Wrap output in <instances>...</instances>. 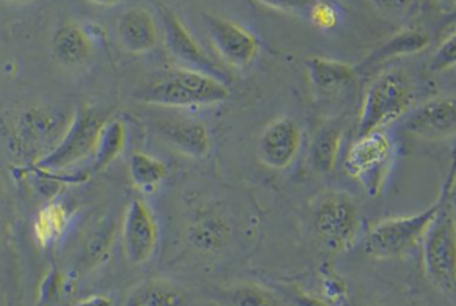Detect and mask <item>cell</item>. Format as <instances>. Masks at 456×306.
I'll return each instance as SVG.
<instances>
[{
    "instance_id": "obj_1",
    "label": "cell",
    "mask_w": 456,
    "mask_h": 306,
    "mask_svg": "<svg viewBox=\"0 0 456 306\" xmlns=\"http://www.w3.org/2000/svg\"><path fill=\"white\" fill-rule=\"evenodd\" d=\"M224 80L209 74L176 67L148 79L135 90L134 98L150 106L195 109L217 106L230 100Z\"/></svg>"
},
{
    "instance_id": "obj_2",
    "label": "cell",
    "mask_w": 456,
    "mask_h": 306,
    "mask_svg": "<svg viewBox=\"0 0 456 306\" xmlns=\"http://www.w3.org/2000/svg\"><path fill=\"white\" fill-rule=\"evenodd\" d=\"M441 200L436 219L423 236V262L429 281L452 295L456 287L455 172L445 181Z\"/></svg>"
},
{
    "instance_id": "obj_3",
    "label": "cell",
    "mask_w": 456,
    "mask_h": 306,
    "mask_svg": "<svg viewBox=\"0 0 456 306\" xmlns=\"http://www.w3.org/2000/svg\"><path fill=\"white\" fill-rule=\"evenodd\" d=\"M109 118L110 112L101 107H79L71 117L57 147L37 160L34 165L46 173H54L79 164L88 156H94L101 129Z\"/></svg>"
},
{
    "instance_id": "obj_4",
    "label": "cell",
    "mask_w": 456,
    "mask_h": 306,
    "mask_svg": "<svg viewBox=\"0 0 456 306\" xmlns=\"http://www.w3.org/2000/svg\"><path fill=\"white\" fill-rule=\"evenodd\" d=\"M411 85L398 69H386L370 82L359 115L357 137H362L400 118L410 106Z\"/></svg>"
},
{
    "instance_id": "obj_5",
    "label": "cell",
    "mask_w": 456,
    "mask_h": 306,
    "mask_svg": "<svg viewBox=\"0 0 456 306\" xmlns=\"http://www.w3.org/2000/svg\"><path fill=\"white\" fill-rule=\"evenodd\" d=\"M443 200L423 209L422 213L406 217L386 219L370 230L365 239V250L376 260H390L408 252L411 246L423 239L429 225L436 219Z\"/></svg>"
},
{
    "instance_id": "obj_6",
    "label": "cell",
    "mask_w": 456,
    "mask_h": 306,
    "mask_svg": "<svg viewBox=\"0 0 456 306\" xmlns=\"http://www.w3.org/2000/svg\"><path fill=\"white\" fill-rule=\"evenodd\" d=\"M362 227L356 201L345 192H330L318 201L314 228L324 246L343 252L356 242Z\"/></svg>"
},
{
    "instance_id": "obj_7",
    "label": "cell",
    "mask_w": 456,
    "mask_h": 306,
    "mask_svg": "<svg viewBox=\"0 0 456 306\" xmlns=\"http://www.w3.org/2000/svg\"><path fill=\"white\" fill-rule=\"evenodd\" d=\"M392 157L394 145L389 135L383 131H375L357 137L346 154L345 170L367 190L370 197H378L387 180Z\"/></svg>"
},
{
    "instance_id": "obj_8",
    "label": "cell",
    "mask_w": 456,
    "mask_h": 306,
    "mask_svg": "<svg viewBox=\"0 0 456 306\" xmlns=\"http://www.w3.org/2000/svg\"><path fill=\"white\" fill-rule=\"evenodd\" d=\"M71 117L49 107L24 110L14 123V141L20 153L34 156L35 162L53 151L67 131Z\"/></svg>"
},
{
    "instance_id": "obj_9",
    "label": "cell",
    "mask_w": 456,
    "mask_h": 306,
    "mask_svg": "<svg viewBox=\"0 0 456 306\" xmlns=\"http://www.w3.org/2000/svg\"><path fill=\"white\" fill-rule=\"evenodd\" d=\"M161 16L164 46L168 57L176 63V67L209 74L225 82V73L216 65L208 53L203 51V47L195 40L194 35L189 32L188 27L184 26L180 16L167 7L161 8Z\"/></svg>"
},
{
    "instance_id": "obj_10",
    "label": "cell",
    "mask_w": 456,
    "mask_h": 306,
    "mask_svg": "<svg viewBox=\"0 0 456 306\" xmlns=\"http://www.w3.org/2000/svg\"><path fill=\"white\" fill-rule=\"evenodd\" d=\"M207 30L219 59L228 67L244 69L258 57V38L235 20L209 16Z\"/></svg>"
},
{
    "instance_id": "obj_11",
    "label": "cell",
    "mask_w": 456,
    "mask_h": 306,
    "mask_svg": "<svg viewBox=\"0 0 456 306\" xmlns=\"http://www.w3.org/2000/svg\"><path fill=\"white\" fill-rule=\"evenodd\" d=\"M121 236L123 250L131 264L139 266L153 256L159 239V230L155 213L148 206L147 201L142 198L129 201L121 227Z\"/></svg>"
},
{
    "instance_id": "obj_12",
    "label": "cell",
    "mask_w": 456,
    "mask_h": 306,
    "mask_svg": "<svg viewBox=\"0 0 456 306\" xmlns=\"http://www.w3.org/2000/svg\"><path fill=\"white\" fill-rule=\"evenodd\" d=\"M301 141V127L293 118H277L265 127L258 139V157L269 170L282 172L295 162Z\"/></svg>"
},
{
    "instance_id": "obj_13",
    "label": "cell",
    "mask_w": 456,
    "mask_h": 306,
    "mask_svg": "<svg viewBox=\"0 0 456 306\" xmlns=\"http://www.w3.org/2000/svg\"><path fill=\"white\" fill-rule=\"evenodd\" d=\"M403 129L414 137L427 141H443L453 137L456 129L455 98L444 96L417 107L406 115Z\"/></svg>"
},
{
    "instance_id": "obj_14",
    "label": "cell",
    "mask_w": 456,
    "mask_h": 306,
    "mask_svg": "<svg viewBox=\"0 0 456 306\" xmlns=\"http://www.w3.org/2000/svg\"><path fill=\"white\" fill-rule=\"evenodd\" d=\"M117 36L125 51L131 53H148L155 51L161 32L153 14L143 7H129L117 20Z\"/></svg>"
},
{
    "instance_id": "obj_15",
    "label": "cell",
    "mask_w": 456,
    "mask_h": 306,
    "mask_svg": "<svg viewBox=\"0 0 456 306\" xmlns=\"http://www.w3.org/2000/svg\"><path fill=\"white\" fill-rule=\"evenodd\" d=\"M158 133H161L170 147L186 157L203 159L211 151L208 129L200 121H162L158 125Z\"/></svg>"
},
{
    "instance_id": "obj_16",
    "label": "cell",
    "mask_w": 456,
    "mask_h": 306,
    "mask_svg": "<svg viewBox=\"0 0 456 306\" xmlns=\"http://www.w3.org/2000/svg\"><path fill=\"white\" fill-rule=\"evenodd\" d=\"M55 60L65 68H81L94 59V41L77 22H65L53 36Z\"/></svg>"
},
{
    "instance_id": "obj_17",
    "label": "cell",
    "mask_w": 456,
    "mask_h": 306,
    "mask_svg": "<svg viewBox=\"0 0 456 306\" xmlns=\"http://www.w3.org/2000/svg\"><path fill=\"white\" fill-rule=\"evenodd\" d=\"M428 46V35L422 30H417V28H406L398 34L392 35L389 40L384 41L383 44L373 51L369 59L363 61L359 71L375 69L389 60H395V59L408 57V55H416V53L423 52Z\"/></svg>"
},
{
    "instance_id": "obj_18",
    "label": "cell",
    "mask_w": 456,
    "mask_h": 306,
    "mask_svg": "<svg viewBox=\"0 0 456 306\" xmlns=\"http://www.w3.org/2000/svg\"><path fill=\"white\" fill-rule=\"evenodd\" d=\"M183 287L166 278H147L129 293L126 306H186Z\"/></svg>"
},
{
    "instance_id": "obj_19",
    "label": "cell",
    "mask_w": 456,
    "mask_h": 306,
    "mask_svg": "<svg viewBox=\"0 0 456 306\" xmlns=\"http://www.w3.org/2000/svg\"><path fill=\"white\" fill-rule=\"evenodd\" d=\"M343 123L340 120L326 121L316 129L310 145V162L316 172L330 173L336 168L342 147Z\"/></svg>"
},
{
    "instance_id": "obj_20",
    "label": "cell",
    "mask_w": 456,
    "mask_h": 306,
    "mask_svg": "<svg viewBox=\"0 0 456 306\" xmlns=\"http://www.w3.org/2000/svg\"><path fill=\"white\" fill-rule=\"evenodd\" d=\"M305 71L312 85L320 92L342 90L356 79V69L345 61L312 57L305 60Z\"/></svg>"
},
{
    "instance_id": "obj_21",
    "label": "cell",
    "mask_w": 456,
    "mask_h": 306,
    "mask_svg": "<svg viewBox=\"0 0 456 306\" xmlns=\"http://www.w3.org/2000/svg\"><path fill=\"white\" fill-rule=\"evenodd\" d=\"M126 126L120 118L110 117L101 129L94 153V170L102 172L120 157L126 147Z\"/></svg>"
},
{
    "instance_id": "obj_22",
    "label": "cell",
    "mask_w": 456,
    "mask_h": 306,
    "mask_svg": "<svg viewBox=\"0 0 456 306\" xmlns=\"http://www.w3.org/2000/svg\"><path fill=\"white\" fill-rule=\"evenodd\" d=\"M68 223V207L61 201H51L37 213L34 223L35 239L41 246H51L67 231Z\"/></svg>"
},
{
    "instance_id": "obj_23",
    "label": "cell",
    "mask_w": 456,
    "mask_h": 306,
    "mask_svg": "<svg viewBox=\"0 0 456 306\" xmlns=\"http://www.w3.org/2000/svg\"><path fill=\"white\" fill-rule=\"evenodd\" d=\"M133 186L143 193H153L167 176V165L147 153L131 154L128 162Z\"/></svg>"
},
{
    "instance_id": "obj_24",
    "label": "cell",
    "mask_w": 456,
    "mask_h": 306,
    "mask_svg": "<svg viewBox=\"0 0 456 306\" xmlns=\"http://www.w3.org/2000/svg\"><path fill=\"white\" fill-rule=\"evenodd\" d=\"M228 238H230V228L227 221H224L221 217L213 213L195 220L194 225L189 231V239L192 242V246L207 254L217 252L227 244Z\"/></svg>"
},
{
    "instance_id": "obj_25",
    "label": "cell",
    "mask_w": 456,
    "mask_h": 306,
    "mask_svg": "<svg viewBox=\"0 0 456 306\" xmlns=\"http://www.w3.org/2000/svg\"><path fill=\"white\" fill-rule=\"evenodd\" d=\"M67 291V278L57 266L47 270L38 287L37 306H61Z\"/></svg>"
},
{
    "instance_id": "obj_26",
    "label": "cell",
    "mask_w": 456,
    "mask_h": 306,
    "mask_svg": "<svg viewBox=\"0 0 456 306\" xmlns=\"http://www.w3.org/2000/svg\"><path fill=\"white\" fill-rule=\"evenodd\" d=\"M322 293L330 306H349L348 285L329 264L322 267Z\"/></svg>"
},
{
    "instance_id": "obj_27",
    "label": "cell",
    "mask_w": 456,
    "mask_h": 306,
    "mask_svg": "<svg viewBox=\"0 0 456 306\" xmlns=\"http://www.w3.org/2000/svg\"><path fill=\"white\" fill-rule=\"evenodd\" d=\"M232 306H282L273 294L256 285H240L230 293Z\"/></svg>"
},
{
    "instance_id": "obj_28",
    "label": "cell",
    "mask_w": 456,
    "mask_h": 306,
    "mask_svg": "<svg viewBox=\"0 0 456 306\" xmlns=\"http://www.w3.org/2000/svg\"><path fill=\"white\" fill-rule=\"evenodd\" d=\"M456 63V38L455 32L450 34L443 44H439L431 60H429L428 69L431 73H444L447 69L455 68Z\"/></svg>"
},
{
    "instance_id": "obj_29",
    "label": "cell",
    "mask_w": 456,
    "mask_h": 306,
    "mask_svg": "<svg viewBox=\"0 0 456 306\" xmlns=\"http://www.w3.org/2000/svg\"><path fill=\"white\" fill-rule=\"evenodd\" d=\"M307 14H309L310 20L314 22V26L322 28V30L334 28L338 24V12L329 2L316 0Z\"/></svg>"
},
{
    "instance_id": "obj_30",
    "label": "cell",
    "mask_w": 456,
    "mask_h": 306,
    "mask_svg": "<svg viewBox=\"0 0 456 306\" xmlns=\"http://www.w3.org/2000/svg\"><path fill=\"white\" fill-rule=\"evenodd\" d=\"M265 7L274 8L283 13L307 14L316 0H258Z\"/></svg>"
},
{
    "instance_id": "obj_31",
    "label": "cell",
    "mask_w": 456,
    "mask_h": 306,
    "mask_svg": "<svg viewBox=\"0 0 456 306\" xmlns=\"http://www.w3.org/2000/svg\"><path fill=\"white\" fill-rule=\"evenodd\" d=\"M110 240H112V236L109 233V230H102L101 233H94V238L87 244L88 258L94 260V262H98L104 254H108Z\"/></svg>"
},
{
    "instance_id": "obj_32",
    "label": "cell",
    "mask_w": 456,
    "mask_h": 306,
    "mask_svg": "<svg viewBox=\"0 0 456 306\" xmlns=\"http://www.w3.org/2000/svg\"><path fill=\"white\" fill-rule=\"evenodd\" d=\"M376 10L381 13L390 14V16H403L408 13L412 0H370Z\"/></svg>"
},
{
    "instance_id": "obj_33",
    "label": "cell",
    "mask_w": 456,
    "mask_h": 306,
    "mask_svg": "<svg viewBox=\"0 0 456 306\" xmlns=\"http://www.w3.org/2000/svg\"><path fill=\"white\" fill-rule=\"evenodd\" d=\"M289 295L296 306H330L328 302L314 297V295L304 293V291H291Z\"/></svg>"
},
{
    "instance_id": "obj_34",
    "label": "cell",
    "mask_w": 456,
    "mask_h": 306,
    "mask_svg": "<svg viewBox=\"0 0 456 306\" xmlns=\"http://www.w3.org/2000/svg\"><path fill=\"white\" fill-rule=\"evenodd\" d=\"M74 306H114V300L102 294H94L86 299L77 300Z\"/></svg>"
},
{
    "instance_id": "obj_35",
    "label": "cell",
    "mask_w": 456,
    "mask_h": 306,
    "mask_svg": "<svg viewBox=\"0 0 456 306\" xmlns=\"http://www.w3.org/2000/svg\"><path fill=\"white\" fill-rule=\"evenodd\" d=\"M88 2H92V4L98 5V7H115V5H120V4L126 2V0H88Z\"/></svg>"
},
{
    "instance_id": "obj_36",
    "label": "cell",
    "mask_w": 456,
    "mask_h": 306,
    "mask_svg": "<svg viewBox=\"0 0 456 306\" xmlns=\"http://www.w3.org/2000/svg\"><path fill=\"white\" fill-rule=\"evenodd\" d=\"M2 2H8V4H28L30 0H2Z\"/></svg>"
},
{
    "instance_id": "obj_37",
    "label": "cell",
    "mask_w": 456,
    "mask_h": 306,
    "mask_svg": "<svg viewBox=\"0 0 456 306\" xmlns=\"http://www.w3.org/2000/svg\"><path fill=\"white\" fill-rule=\"evenodd\" d=\"M435 2H439V4H452V2H455V0H435Z\"/></svg>"
}]
</instances>
